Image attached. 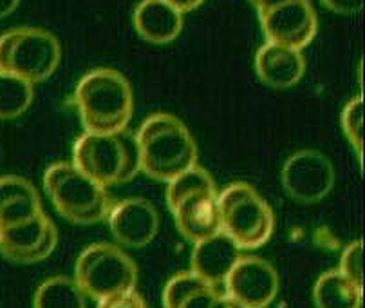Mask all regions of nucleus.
Listing matches in <instances>:
<instances>
[{"label":"nucleus","instance_id":"obj_8","mask_svg":"<svg viewBox=\"0 0 365 308\" xmlns=\"http://www.w3.org/2000/svg\"><path fill=\"white\" fill-rule=\"evenodd\" d=\"M334 178L336 176L331 160L317 149L293 152L280 171V182L286 194L304 205H313L327 198L334 187Z\"/></svg>","mask_w":365,"mask_h":308},{"label":"nucleus","instance_id":"obj_26","mask_svg":"<svg viewBox=\"0 0 365 308\" xmlns=\"http://www.w3.org/2000/svg\"><path fill=\"white\" fill-rule=\"evenodd\" d=\"M96 308H147V303L141 297V294H138L136 290H130V292L118 294V296L98 301Z\"/></svg>","mask_w":365,"mask_h":308},{"label":"nucleus","instance_id":"obj_4","mask_svg":"<svg viewBox=\"0 0 365 308\" xmlns=\"http://www.w3.org/2000/svg\"><path fill=\"white\" fill-rule=\"evenodd\" d=\"M43 189L56 211L76 225L103 222L116 203L106 187L83 174L73 162L49 165L43 172Z\"/></svg>","mask_w":365,"mask_h":308},{"label":"nucleus","instance_id":"obj_19","mask_svg":"<svg viewBox=\"0 0 365 308\" xmlns=\"http://www.w3.org/2000/svg\"><path fill=\"white\" fill-rule=\"evenodd\" d=\"M33 308H87L86 294L71 277H49L36 289Z\"/></svg>","mask_w":365,"mask_h":308},{"label":"nucleus","instance_id":"obj_27","mask_svg":"<svg viewBox=\"0 0 365 308\" xmlns=\"http://www.w3.org/2000/svg\"><path fill=\"white\" fill-rule=\"evenodd\" d=\"M322 4L338 15H356L364 8V0H322Z\"/></svg>","mask_w":365,"mask_h":308},{"label":"nucleus","instance_id":"obj_7","mask_svg":"<svg viewBox=\"0 0 365 308\" xmlns=\"http://www.w3.org/2000/svg\"><path fill=\"white\" fill-rule=\"evenodd\" d=\"M74 281L86 296L101 301L136 290L138 267L113 243H94L80 254Z\"/></svg>","mask_w":365,"mask_h":308},{"label":"nucleus","instance_id":"obj_13","mask_svg":"<svg viewBox=\"0 0 365 308\" xmlns=\"http://www.w3.org/2000/svg\"><path fill=\"white\" fill-rule=\"evenodd\" d=\"M172 214H174L179 232L194 245L222 232L219 192L217 194L202 192V194L190 196L179 203Z\"/></svg>","mask_w":365,"mask_h":308},{"label":"nucleus","instance_id":"obj_5","mask_svg":"<svg viewBox=\"0 0 365 308\" xmlns=\"http://www.w3.org/2000/svg\"><path fill=\"white\" fill-rule=\"evenodd\" d=\"M222 232L241 250H255L268 243L275 230L269 203L250 184H232L219 194Z\"/></svg>","mask_w":365,"mask_h":308},{"label":"nucleus","instance_id":"obj_21","mask_svg":"<svg viewBox=\"0 0 365 308\" xmlns=\"http://www.w3.org/2000/svg\"><path fill=\"white\" fill-rule=\"evenodd\" d=\"M202 192H210V194H217V187H215L214 178L210 172L205 171L202 167L195 165V167L188 169L178 178L168 182L167 187V205L170 211H174L179 203L185 202L187 198L195 194H202Z\"/></svg>","mask_w":365,"mask_h":308},{"label":"nucleus","instance_id":"obj_15","mask_svg":"<svg viewBox=\"0 0 365 308\" xmlns=\"http://www.w3.org/2000/svg\"><path fill=\"white\" fill-rule=\"evenodd\" d=\"M241 258L242 250L225 232H221L194 247L192 272L219 289Z\"/></svg>","mask_w":365,"mask_h":308},{"label":"nucleus","instance_id":"obj_20","mask_svg":"<svg viewBox=\"0 0 365 308\" xmlns=\"http://www.w3.org/2000/svg\"><path fill=\"white\" fill-rule=\"evenodd\" d=\"M33 98V84L13 74L0 73V120L19 118L31 107Z\"/></svg>","mask_w":365,"mask_h":308},{"label":"nucleus","instance_id":"obj_18","mask_svg":"<svg viewBox=\"0 0 365 308\" xmlns=\"http://www.w3.org/2000/svg\"><path fill=\"white\" fill-rule=\"evenodd\" d=\"M364 289L347 279L340 270H327L313 289L317 308H361Z\"/></svg>","mask_w":365,"mask_h":308},{"label":"nucleus","instance_id":"obj_23","mask_svg":"<svg viewBox=\"0 0 365 308\" xmlns=\"http://www.w3.org/2000/svg\"><path fill=\"white\" fill-rule=\"evenodd\" d=\"M40 214H43L40 194L13 199V202L6 203L4 207H0V229L29 222V219L36 218Z\"/></svg>","mask_w":365,"mask_h":308},{"label":"nucleus","instance_id":"obj_29","mask_svg":"<svg viewBox=\"0 0 365 308\" xmlns=\"http://www.w3.org/2000/svg\"><path fill=\"white\" fill-rule=\"evenodd\" d=\"M212 308H245V307L239 303H235L233 299H230L225 292H221L217 296V299L214 301V304H212Z\"/></svg>","mask_w":365,"mask_h":308},{"label":"nucleus","instance_id":"obj_10","mask_svg":"<svg viewBox=\"0 0 365 308\" xmlns=\"http://www.w3.org/2000/svg\"><path fill=\"white\" fill-rule=\"evenodd\" d=\"M58 245V230L49 216L43 214L0 229V254L20 265L43 262Z\"/></svg>","mask_w":365,"mask_h":308},{"label":"nucleus","instance_id":"obj_24","mask_svg":"<svg viewBox=\"0 0 365 308\" xmlns=\"http://www.w3.org/2000/svg\"><path fill=\"white\" fill-rule=\"evenodd\" d=\"M340 272L351 279L356 287L364 289V242L349 243L344 249L342 258H340Z\"/></svg>","mask_w":365,"mask_h":308},{"label":"nucleus","instance_id":"obj_16","mask_svg":"<svg viewBox=\"0 0 365 308\" xmlns=\"http://www.w3.org/2000/svg\"><path fill=\"white\" fill-rule=\"evenodd\" d=\"M138 35L150 44H168L181 35L182 15L165 0H141L134 11Z\"/></svg>","mask_w":365,"mask_h":308},{"label":"nucleus","instance_id":"obj_1","mask_svg":"<svg viewBox=\"0 0 365 308\" xmlns=\"http://www.w3.org/2000/svg\"><path fill=\"white\" fill-rule=\"evenodd\" d=\"M74 106L86 133H118L127 129L133 118V87L120 71L109 67L93 69L78 82L74 89Z\"/></svg>","mask_w":365,"mask_h":308},{"label":"nucleus","instance_id":"obj_31","mask_svg":"<svg viewBox=\"0 0 365 308\" xmlns=\"http://www.w3.org/2000/svg\"><path fill=\"white\" fill-rule=\"evenodd\" d=\"M250 2H252L253 6H257V4H259V2H260V0H250Z\"/></svg>","mask_w":365,"mask_h":308},{"label":"nucleus","instance_id":"obj_28","mask_svg":"<svg viewBox=\"0 0 365 308\" xmlns=\"http://www.w3.org/2000/svg\"><path fill=\"white\" fill-rule=\"evenodd\" d=\"M167 4H170L172 8L178 9L179 13H188V11H194V9H197L199 6L205 2V0H165Z\"/></svg>","mask_w":365,"mask_h":308},{"label":"nucleus","instance_id":"obj_3","mask_svg":"<svg viewBox=\"0 0 365 308\" xmlns=\"http://www.w3.org/2000/svg\"><path fill=\"white\" fill-rule=\"evenodd\" d=\"M73 164L106 189L133 182L141 171L136 134L128 129L109 134L83 133L74 141Z\"/></svg>","mask_w":365,"mask_h":308},{"label":"nucleus","instance_id":"obj_25","mask_svg":"<svg viewBox=\"0 0 365 308\" xmlns=\"http://www.w3.org/2000/svg\"><path fill=\"white\" fill-rule=\"evenodd\" d=\"M38 196L35 185L22 176H0V207L19 198Z\"/></svg>","mask_w":365,"mask_h":308},{"label":"nucleus","instance_id":"obj_9","mask_svg":"<svg viewBox=\"0 0 365 308\" xmlns=\"http://www.w3.org/2000/svg\"><path fill=\"white\" fill-rule=\"evenodd\" d=\"M222 285L226 296L245 308H266L279 294V274L259 256H242Z\"/></svg>","mask_w":365,"mask_h":308},{"label":"nucleus","instance_id":"obj_12","mask_svg":"<svg viewBox=\"0 0 365 308\" xmlns=\"http://www.w3.org/2000/svg\"><path fill=\"white\" fill-rule=\"evenodd\" d=\"M107 222L113 238L130 249L147 247L160 232V212L145 198H127L114 203Z\"/></svg>","mask_w":365,"mask_h":308},{"label":"nucleus","instance_id":"obj_17","mask_svg":"<svg viewBox=\"0 0 365 308\" xmlns=\"http://www.w3.org/2000/svg\"><path fill=\"white\" fill-rule=\"evenodd\" d=\"M221 290L194 272H179L163 290L165 308H212Z\"/></svg>","mask_w":365,"mask_h":308},{"label":"nucleus","instance_id":"obj_30","mask_svg":"<svg viewBox=\"0 0 365 308\" xmlns=\"http://www.w3.org/2000/svg\"><path fill=\"white\" fill-rule=\"evenodd\" d=\"M20 0H0V19H6L19 8Z\"/></svg>","mask_w":365,"mask_h":308},{"label":"nucleus","instance_id":"obj_14","mask_svg":"<svg viewBox=\"0 0 365 308\" xmlns=\"http://www.w3.org/2000/svg\"><path fill=\"white\" fill-rule=\"evenodd\" d=\"M255 71L260 82L273 89H289L297 86L306 71L302 51L266 42L257 51Z\"/></svg>","mask_w":365,"mask_h":308},{"label":"nucleus","instance_id":"obj_6","mask_svg":"<svg viewBox=\"0 0 365 308\" xmlns=\"http://www.w3.org/2000/svg\"><path fill=\"white\" fill-rule=\"evenodd\" d=\"M62 47L53 33L40 28H16L0 35V73L29 84L46 82L58 69Z\"/></svg>","mask_w":365,"mask_h":308},{"label":"nucleus","instance_id":"obj_11","mask_svg":"<svg viewBox=\"0 0 365 308\" xmlns=\"http://www.w3.org/2000/svg\"><path fill=\"white\" fill-rule=\"evenodd\" d=\"M268 42L302 51L317 36L319 20L309 0H288L269 11L259 13Z\"/></svg>","mask_w":365,"mask_h":308},{"label":"nucleus","instance_id":"obj_2","mask_svg":"<svg viewBox=\"0 0 365 308\" xmlns=\"http://www.w3.org/2000/svg\"><path fill=\"white\" fill-rule=\"evenodd\" d=\"M141 171L158 182H172L197 165V144L187 125L167 113L150 114L136 133Z\"/></svg>","mask_w":365,"mask_h":308},{"label":"nucleus","instance_id":"obj_22","mask_svg":"<svg viewBox=\"0 0 365 308\" xmlns=\"http://www.w3.org/2000/svg\"><path fill=\"white\" fill-rule=\"evenodd\" d=\"M342 131L351 147L356 151L361 164L364 154V98L356 96L347 101L342 111Z\"/></svg>","mask_w":365,"mask_h":308}]
</instances>
